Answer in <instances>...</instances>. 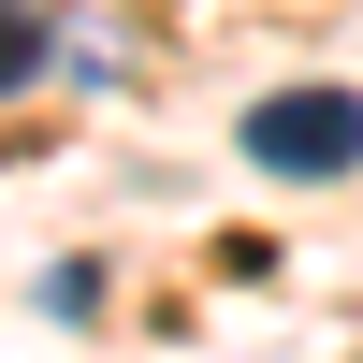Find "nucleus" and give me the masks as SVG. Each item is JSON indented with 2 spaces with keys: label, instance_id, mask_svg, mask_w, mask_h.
<instances>
[{
  "label": "nucleus",
  "instance_id": "obj_1",
  "mask_svg": "<svg viewBox=\"0 0 363 363\" xmlns=\"http://www.w3.org/2000/svg\"><path fill=\"white\" fill-rule=\"evenodd\" d=\"M247 145L262 174H291V189H320V174L363 160V87H277V102H247Z\"/></svg>",
  "mask_w": 363,
  "mask_h": 363
},
{
  "label": "nucleus",
  "instance_id": "obj_2",
  "mask_svg": "<svg viewBox=\"0 0 363 363\" xmlns=\"http://www.w3.org/2000/svg\"><path fill=\"white\" fill-rule=\"evenodd\" d=\"M29 73H44V29H29L15 0H0V87H29Z\"/></svg>",
  "mask_w": 363,
  "mask_h": 363
}]
</instances>
